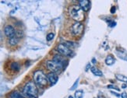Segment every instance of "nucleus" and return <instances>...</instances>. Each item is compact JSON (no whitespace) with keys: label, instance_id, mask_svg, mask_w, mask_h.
<instances>
[{"label":"nucleus","instance_id":"6","mask_svg":"<svg viewBox=\"0 0 127 98\" xmlns=\"http://www.w3.org/2000/svg\"><path fill=\"white\" fill-rule=\"evenodd\" d=\"M46 66L49 70L55 73H61V71L63 69L62 66H60L56 62H55L53 60H48L46 62Z\"/></svg>","mask_w":127,"mask_h":98},{"label":"nucleus","instance_id":"29","mask_svg":"<svg viewBox=\"0 0 127 98\" xmlns=\"http://www.w3.org/2000/svg\"><path fill=\"white\" fill-rule=\"evenodd\" d=\"M92 62H93V63H96V60H95V58H93Z\"/></svg>","mask_w":127,"mask_h":98},{"label":"nucleus","instance_id":"5","mask_svg":"<svg viewBox=\"0 0 127 98\" xmlns=\"http://www.w3.org/2000/svg\"><path fill=\"white\" fill-rule=\"evenodd\" d=\"M56 49L57 51L61 54H63V55L64 56H68V57H71L72 55H73V51L71 50V49L65 45V44H59V45H57L56 47Z\"/></svg>","mask_w":127,"mask_h":98},{"label":"nucleus","instance_id":"12","mask_svg":"<svg viewBox=\"0 0 127 98\" xmlns=\"http://www.w3.org/2000/svg\"><path fill=\"white\" fill-rule=\"evenodd\" d=\"M91 71L92 72V73L94 74V75H97V76H102L103 75V73H102V72L101 70H99L98 69H97L95 66H92L91 68Z\"/></svg>","mask_w":127,"mask_h":98},{"label":"nucleus","instance_id":"27","mask_svg":"<svg viewBox=\"0 0 127 98\" xmlns=\"http://www.w3.org/2000/svg\"><path fill=\"white\" fill-rule=\"evenodd\" d=\"M115 25H116V23H115V22H114V21H112V23L110 24V26L111 27H113V26H115Z\"/></svg>","mask_w":127,"mask_h":98},{"label":"nucleus","instance_id":"3","mask_svg":"<svg viewBox=\"0 0 127 98\" xmlns=\"http://www.w3.org/2000/svg\"><path fill=\"white\" fill-rule=\"evenodd\" d=\"M33 79H34V83L41 87L45 86L48 84L47 75L41 70L35 71L34 73V75H33Z\"/></svg>","mask_w":127,"mask_h":98},{"label":"nucleus","instance_id":"2","mask_svg":"<svg viewBox=\"0 0 127 98\" xmlns=\"http://www.w3.org/2000/svg\"><path fill=\"white\" fill-rule=\"evenodd\" d=\"M23 93L27 98H37L38 95V90L34 82H27L23 89Z\"/></svg>","mask_w":127,"mask_h":98},{"label":"nucleus","instance_id":"11","mask_svg":"<svg viewBox=\"0 0 127 98\" xmlns=\"http://www.w3.org/2000/svg\"><path fill=\"white\" fill-rule=\"evenodd\" d=\"M115 58L112 55H111V54L108 55L105 58V63L108 65H112L115 63Z\"/></svg>","mask_w":127,"mask_h":98},{"label":"nucleus","instance_id":"28","mask_svg":"<svg viewBox=\"0 0 127 98\" xmlns=\"http://www.w3.org/2000/svg\"><path fill=\"white\" fill-rule=\"evenodd\" d=\"M122 87H123V89H125V88H126V87H127V85H126V84H123V85L122 86Z\"/></svg>","mask_w":127,"mask_h":98},{"label":"nucleus","instance_id":"18","mask_svg":"<svg viewBox=\"0 0 127 98\" xmlns=\"http://www.w3.org/2000/svg\"><path fill=\"white\" fill-rule=\"evenodd\" d=\"M15 36L20 39V38L24 37V33H23V31H21V30H17V31H16V35Z\"/></svg>","mask_w":127,"mask_h":98},{"label":"nucleus","instance_id":"1","mask_svg":"<svg viewBox=\"0 0 127 98\" xmlns=\"http://www.w3.org/2000/svg\"><path fill=\"white\" fill-rule=\"evenodd\" d=\"M69 15L76 22H80L84 20V13L79 5H73L69 8Z\"/></svg>","mask_w":127,"mask_h":98},{"label":"nucleus","instance_id":"19","mask_svg":"<svg viewBox=\"0 0 127 98\" xmlns=\"http://www.w3.org/2000/svg\"><path fill=\"white\" fill-rule=\"evenodd\" d=\"M54 37H55V34H53V33H49V34L47 35V37H46V40L48 41H52L53 38H54Z\"/></svg>","mask_w":127,"mask_h":98},{"label":"nucleus","instance_id":"14","mask_svg":"<svg viewBox=\"0 0 127 98\" xmlns=\"http://www.w3.org/2000/svg\"><path fill=\"white\" fill-rule=\"evenodd\" d=\"M10 98H26V97L22 95L20 92H18V91H13V92L11 93Z\"/></svg>","mask_w":127,"mask_h":98},{"label":"nucleus","instance_id":"17","mask_svg":"<svg viewBox=\"0 0 127 98\" xmlns=\"http://www.w3.org/2000/svg\"><path fill=\"white\" fill-rule=\"evenodd\" d=\"M117 55L123 60H126V61H127V54L124 53V52H121L119 51H117Z\"/></svg>","mask_w":127,"mask_h":98},{"label":"nucleus","instance_id":"21","mask_svg":"<svg viewBox=\"0 0 127 98\" xmlns=\"http://www.w3.org/2000/svg\"><path fill=\"white\" fill-rule=\"evenodd\" d=\"M78 83H79V79H77L76 80V82L74 83L73 86H72L71 88L69 89V90H71V91H72V90H74L76 88V87H77V86H78Z\"/></svg>","mask_w":127,"mask_h":98},{"label":"nucleus","instance_id":"16","mask_svg":"<svg viewBox=\"0 0 127 98\" xmlns=\"http://www.w3.org/2000/svg\"><path fill=\"white\" fill-rule=\"evenodd\" d=\"M115 78L118 80L124 82V83H127V76L122 75V74H115Z\"/></svg>","mask_w":127,"mask_h":98},{"label":"nucleus","instance_id":"4","mask_svg":"<svg viewBox=\"0 0 127 98\" xmlns=\"http://www.w3.org/2000/svg\"><path fill=\"white\" fill-rule=\"evenodd\" d=\"M84 30V24H83L82 23H80V22H76V23H74L70 26L69 32L73 36L78 37L83 34Z\"/></svg>","mask_w":127,"mask_h":98},{"label":"nucleus","instance_id":"15","mask_svg":"<svg viewBox=\"0 0 127 98\" xmlns=\"http://www.w3.org/2000/svg\"><path fill=\"white\" fill-rule=\"evenodd\" d=\"M10 68H11V69H12L13 71H15V72H18V71L20 70V65H19L18 62H14L11 63Z\"/></svg>","mask_w":127,"mask_h":98},{"label":"nucleus","instance_id":"13","mask_svg":"<svg viewBox=\"0 0 127 98\" xmlns=\"http://www.w3.org/2000/svg\"><path fill=\"white\" fill-rule=\"evenodd\" d=\"M18 42H19V38H17L16 36L9 39V44L11 46H16L18 44Z\"/></svg>","mask_w":127,"mask_h":98},{"label":"nucleus","instance_id":"25","mask_svg":"<svg viewBox=\"0 0 127 98\" xmlns=\"http://www.w3.org/2000/svg\"><path fill=\"white\" fill-rule=\"evenodd\" d=\"M90 68H91V64L90 63H88L87 65V66H86V69H85V71L87 72V71H88V69H89Z\"/></svg>","mask_w":127,"mask_h":98},{"label":"nucleus","instance_id":"24","mask_svg":"<svg viewBox=\"0 0 127 98\" xmlns=\"http://www.w3.org/2000/svg\"><path fill=\"white\" fill-rule=\"evenodd\" d=\"M111 93L112 94H114L115 96H116L117 97H121V95L119 94H117V93H115V92H113V91H111Z\"/></svg>","mask_w":127,"mask_h":98},{"label":"nucleus","instance_id":"20","mask_svg":"<svg viewBox=\"0 0 127 98\" xmlns=\"http://www.w3.org/2000/svg\"><path fill=\"white\" fill-rule=\"evenodd\" d=\"M82 96H83V91L82 90H78V91L76 92V94H75L76 98H82Z\"/></svg>","mask_w":127,"mask_h":98},{"label":"nucleus","instance_id":"8","mask_svg":"<svg viewBox=\"0 0 127 98\" xmlns=\"http://www.w3.org/2000/svg\"><path fill=\"white\" fill-rule=\"evenodd\" d=\"M4 33H5V36L8 37L9 38H12V37H15V35H16V30L14 29V27L11 25H7L5 26Z\"/></svg>","mask_w":127,"mask_h":98},{"label":"nucleus","instance_id":"10","mask_svg":"<svg viewBox=\"0 0 127 98\" xmlns=\"http://www.w3.org/2000/svg\"><path fill=\"white\" fill-rule=\"evenodd\" d=\"M47 78L48 79V81L50 82V83L52 85H55L56 83H57V81H58V75L56 73H49L48 75H47Z\"/></svg>","mask_w":127,"mask_h":98},{"label":"nucleus","instance_id":"9","mask_svg":"<svg viewBox=\"0 0 127 98\" xmlns=\"http://www.w3.org/2000/svg\"><path fill=\"white\" fill-rule=\"evenodd\" d=\"M79 5L80 6V8L83 9V11H88L91 8V2L88 1V0H80L79 1Z\"/></svg>","mask_w":127,"mask_h":98},{"label":"nucleus","instance_id":"30","mask_svg":"<svg viewBox=\"0 0 127 98\" xmlns=\"http://www.w3.org/2000/svg\"><path fill=\"white\" fill-rule=\"evenodd\" d=\"M69 98H74V97H73L72 96H69Z\"/></svg>","mask_w":127,"mask_h":98},{"label":"nucleus","instance_id":"22","mask_svg":"<svg viewBox=\"0 0 127 98\" xmlns=\"http://www.w3.org/2000/svg\"><path fill=\"white\" fill-rule=\"evenodd\" d=\"M108 89H114V90H116L117 91H120L119 88L117 86H113V85H108Z\"/></svg>","mask_w":127,"mask_h":98},{"label":"nucleus","instance_id":"7","mask_svg":"<svg viewBox=\"0 0 127 98\" xmlns=\"http://www.w3.org/2000/svg\"><path fill=\"white\" fill-rule=\"evenodd\" d=\"M52 60L55 62L59 64L60 66H62L63 69L65 68L66 65H67V61H66V59L63 56H62L61 54H56V55L53 57Z\"/></svg>","mask_w":127,"mask_h":98},{"label":"nucleus","instance_id":"26","mask_svg":"<svg viewBox=\"0 0 127 98\" xmlns=\"http://www.w3.org/2000/svg\"><path fill=\"white\" fill-rule=\"evenodd\" d=\"M111 13H115V6H112V9H111Z\"/></svg>","mask_w":127,"mask_h":98},{"label":"nucleus","instance_id":"23","mask_svg":"<svg viewBox=\"0 0 127 98\" xmlns=\"http://www.w3.org/2000/svg\"><path fill=\"white\" fill-rule=\"evenodd\" d=\"M121 97L122 98H127V94L126 92H123L122 94H121Z\"/></svg>","mask_w":127,"mask_h":98}]
</instances>
